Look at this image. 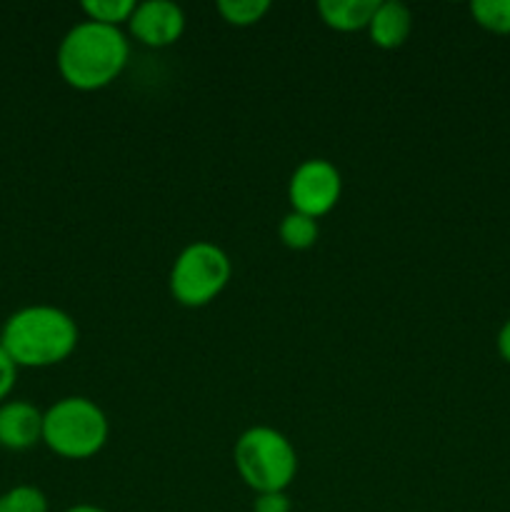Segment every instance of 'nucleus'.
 I'll return each instance as SVG.
<instances>
[{
  "label": "nucleus",
  "mask_w": 510,
  "mask_h": 512,
  "mask_svg": "<svg viewBox=\"0 0 510 512\" xmlns=\"http://www.w3.org/2000/svg\"><path fill=\"white\" fill-rule=\"evenodd\" d=\"M130 45L118 25L80 20L58 45V70L78 90H98L113 83L128 63Z\"/></svg>",
  "instance_id": "nucleus-1"
},
{
  "label": "nucleus",
  "mask_w": 510,
  "mask_h": 512,
  "mask_svg": "<svg viewBox=\"0 0 510 512\" xmlns=\"http://www.w3.org/2000/svg\"><path fill=\"white\" fill-rule=\"evenodd\" d=\"M78 323L55 305L18 308L0 330V345L18 368H48L68 358L78 345Z\"/></svg>",
  "instance_id": "nucleus-2"
},
{
  "label": "nucleus",
  "mask_w": 510,
  "mask_h": 512,
  "mask_svg": "<svg viewBox=\"0 0 510 512\" xmlns=\"http://www.w3.org/2000/svg\"><path fill=\"white\" fill-rule=\"evenodd\" d=\"M235 468L255 493H278L295 480L298 453L280 430L270 425H253L245 430L233 448Z\"/></svg>",
  "instance_id": "nucleus-3"
},
{
  "label": "nucleus",
  "mask_w": 510,
  "mask_h": 512,
  "mask_svg": "<svg viewBox=\"0 0 510 512\" xmlns=\"http://www.w3.org/2000/svg\"><path fill=\"white\" fill-rule=\"evenodd\" d=\"M108 433L110 425L100 405L83 395L60 398L43 413V443L60 458L83 460L100 453Z\"/></svg>",
  "instance_id": "nucleus-4"
},
{
  "label": "nucleus",
  "mask_w": 510,
  "mask_h": 512,
  "mask_svg": "<svg viewBox=\"0 0 510 512\" xmlns=\"http://www.w3.org/2000/svg\"><path fill=\"white\" fill-rule=\"evenodd\" d=\"M233 265L228 253L210 240L185 245L170 268V293L188 308H200L218 298L228 285Z\"/></svg>",
  "instance_id": "nucleus-5"
},
{
  "label": "nucleus",
  "mask_w": 510,
  "mask_h": 512,
  "mask_svg": "<svg viewBox=\"0 0 510 512\" xmlns=\"http://www.w3.org/2000/svg\"><path fill=\"white\" fill-rule=\"evenodd\" d=\"M343 193L340 170L325 158H308L293 170L288 183V198L295 213L318 220L330 213Z\"/></svg>",
  "instance_id": "nucleus-6"
},
{
  "label": "nucleus",
  "mask_w": 510,
  "mask_h": 512,
  "mask_svg": "<svg viewBox=\"0 0 510 512\" xmlns=\"http://www.w3.org/2000/svg\"><path fill=\"white\" fill-rule=\"evenodd\" d=\"M128 28L140 43L163 48L175 43L185 30V13L173 0H143L135 5Z\"/></svg>",
  "instance_id": "nucleus-7"
},
{
  "label": "nucleus",
  "mask_w": 510,
  "mask_h": 512,
  "mask_svg": "<svg viewBox=\"0 0 510 512\" xmlns=\"http://www.w3.org/2000/svg\"><path fill=\"white\" fill-rule=\"evenodd\" d=\"M43 440V413L28 400L0 403V448L30 450Z\"/></svg>",
  "instance_id": "nucleus-8"
},
{
  "label": "nucleus",
  "mask_w": 510,
  "mask_h": 512,
  "mask_svg": "<svg viewBox=\"0 0 510 512\" xmlns=\"http://www.w3.org/2000/svg\"><path fill=\"white\" fill-rule=\"evenodd\" d=\"M370 40L378 48H400L413 30V13L400 0H380L368 23Z\"/></svg>",
  "instance_id": "nucleus-9"
},
{
  "label": "nucleus",
  "mask_w": 510,
  "mask_h": 512,
  "mask_svg": "<svg viewBox=\"0 0 510 512\" xmlns=\"http://www.w3.org/2000/svg\"><path fill=\"white\" fill-rule=\"evenodd\" d=\"M380 0H320L318 13L335 30L368 28Z\"/></svg>",
  "instance_id": "nucleus-10"
},
{
  "label": "nucleus",
  "mask_w": 510,
  "mask_h": 512,
  "mask_svg": "<svg viewBox=\"0 0 510 512\" xmlns=\"http://www.w3.org/2000/svg\"><path fill=\"white\" fill-rule=\"evenodd\" d=\"M318 233V220L310 218V215L290 210V213L280 220V240H283L290 250H308L310 245L318 240Z\"/></svg>",
  "instance_id": "nucleus-11"
},
{
  "label": "nucleus",
  "mask_w": 510,
  "mask_h": 512,
  "mask_svg": "<svg viewBox=\"0 0 510 512\" xmlns=\"http://www.w3.org/2000/svg\"><path fill=\"white\" fill-rule=\"evenodd\" d=\"M475 23L490 33H510V0H473L470 3Z\"/></svg>",
  "instance_id": "nucleus-12"
},
{
  "label": "nucleus",
  "mask_w": 510,
  "mask_h": 512,
  "mask_svg": "<svg viewBox=\"0 0 510 512\" xmlns=\"http://www.w3.org/2000/svg\"><path fill=\"white\" fill-rule=\"evenodd\" d=\"M0 512H48V498L35 485H15L0 495Z\"/></svg>",
  "instance_id": "nucleus-13"
},
{
  "label": "nucleus",
  "mask_w": 510,
  "mask_h": 512,
  "mask_svg": "<svg viewBox=\"0 0 510 512\" xmlns=\"http://www.w3.org/2000/svg\"><path fill=\"white\" fill-rule=\"evenodd\" d=\"M135 0H85L83 10L90 20H98L105 25L128 23L135 10Z\"/></svg>",
  "instance_id": "nucleus-14"
},
{
  "label": "nucleus",
  "mask_w": 510,
  "mask_h": 512,
  "mask_svg": "<svg viewBox=\"0 0 510 512\" xmlns=\"http://www.w3.org/2000/svg\"><path fill=\"white\" fill-rule=\"evenodd\" d=\"M270 10L268 0H218V13L230 25H253Z\"/></svg>",
  "instance_id": "nucleus-15"
},
{
  "label": "nucleus",
  "mask_w": 510,
  "mask_h": 512,
  "mask_svg": "<svg viewBox=\"0 0 510 512\" xmlns=\"http://www.w3.org/2000/svg\"><path fill=\"white\" fill-rule=\"evenodd\" d=\"M293 503H290L288 493L278 490V493H258L255 495L253 512H290Z\"/></svg>",
  "instance_id": "nucleus-16"
},
{
  "label": "nucleus",
  "mask_w": 510,
  "mask_h": 512,
  "mask_svg": "<svg viewBox=\"0 0 510 512\" xmlns=\"http://www.w3.org/2000/svg\"><path fill=\"white\" fill-rule=\"evenodd\" d=\"M15 378H18V365L10 358L8 350L0 345V403H5L10 390L15 388Z\"/></svg>",
  "instance_id": "nucleus-17"
},
{
  "label": "nucleus",
  "mask_w": 510,
  "mask_h": 512,
  "mask_svg": "<svg viewBox=\"0 0 510 512\" xmlns=\"http://www.w3.org/2000/svg\"><path fill=\"white\" fill-rule=\"evenodd\" d=\"M495 343H498V353H500V358H503L505 363L510 365V318L505 320L503 328L498 330V340H495Z\"/></svg>",
  "instance_id": "nucleus-18"
},
{
  "label": "nucleus",
  "mask_w": 510,
  "mask_h": 512,
  "mask_svg": "<svg viewBox=\"0 0 510 512\" xmlns=\"http://www.w3.org/2000/svg\"><path fill=\"white\" fill-rule=\"evenodd\" d=\"M65 512H108L103 508H98V505H88V503H80V505H73V508H68Z\"/></svg>",
  "instance_id": "nucleus-19"
}]
</instances>
